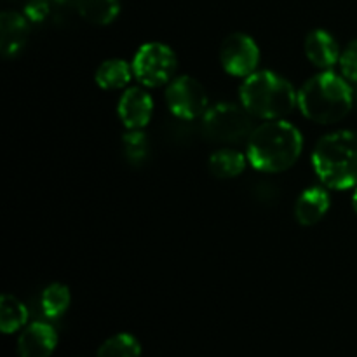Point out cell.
<instances>
[{
  "label": "cell",
  "mask_w": 357,
  "mask_h": 357,
  "mask_svg": "<svg viewBox=\"0 0 357 357\" xmlns=\"http://www.w3.org/2000/svg\"><path fill=\"white\" fill-rule=\"evenodd\" d=\"M30 20L16 10H3L0 16V51L6 58H14L24 49L30 35Z\"/></svg>",
  "instance_id": "cell-11"
},
{
  "label": "cell",
  "mask_w": 357,
  "mask_h": 357,
  "mask_svg": "<svg viewBox=\"0 0 357 357\" xmlns=\"http://www.w3.org/2000/svg\"><path fill=\"white\" fill-rule=\"evenodd\" d=\"M58 345V333L47 323H31L17 338L20 357H49Z\"/></svg>",
  "instance_id": "cell-10"
},
{
  "label": "cell",
  "mask_w": 357,
  "mask_h": 357,
  "mask_svg": "<svg viewBox=\"0 0 357 357\" xmlns=\"http://www.w3.org/2000/svg\"><path fill=\"white\" fill-rule=\"evenodd\" d=\"M305 56L316 68L331 70L340 61V45L326 30H312L305 37Z\"/></svg>",
  "instance_id": "cell-12"
},
{
  "label": "cell",
  "mask_w": 357,
  "mask_h": 357,
  "mask_svg": "<svg viewBox=\"0 0 357 357\" xmlns=\"http://www.w3.org/2000/svg\"><path fill=\"white\" fill-rule=\"evenodd\" d=\"M75 9L87 23L107 26L121 13V0H75Z\"/></svg>",
  "instance_id": "cell-16"
},
{
  "label": "cell",
  "mask_w": 357,
  "mask_h": 357,
  "mask_svg": "<svg viewBox=\"0 0 357 357\" xmlns=\"http://www.w3.org/2000/svg\"><path fill=\"white\" fill-rule=\"evenodd\" d=\"M142 345L129 333H117L107 338L98 349L96 357H139Z\"/></svg>",
  "instance_id": "cell-19"
},
{
  "label": "cell",
  "mask_w": 357,
  "mask_h": 357,
  "mask_svg": "<svg viewBox=\"0 0 357 357\" xmlns=\"http://www.w3.org/2000/svg\"><path fill=\"white\" fill-rule=\"evenodd\" d=\"M312 167L326 188L357 187V132L342 129L323 136L312 150Z\"/></svg>",
  "instance_id": "cell-3"
},
{
  "label": "cell",
  "mask_w": 357,
  "mask_h": 357,
  "mask_svg": "<svg viewBox=\"0 0 357 357\" xmlns=\"http://www.w3.org/2000/svg\"><path fill=\"white\" fill-rule=\"evenodd\" d=\"M352 208H354V213L357 215V188L354 192V197H352Z\"/></svg>",
  "instance_id": "cell-22"
},
{
  "label": "cell",
  "mask_w": 357,
  "mask_h": 357,
  "mask_svg": "<svg viewBox=\"0 0 357 357\" xmlns=\"http://www.w3.org/2000/svg\"><path fill=\"white\" fill-rule=\"evenodd\" d=\"M202 135L215 143H237L253 132V115L236 103H216L202 115Z\"/></svg>",
  "instance_id": "cell-5"
},
{
  "label": "cell",
  "mask_w": 357,
  "mask_h": 357,
  "mask_svg": "<svg viewBox=\"0 0 357 357\" xmlns=\"http://www.w3.org/2000/svg\"><path fill=\"white\" fill-rule=\"evenodd\" d=\"M241 105L261 121L284 119L298 107V91L289 80L271 70H257L239 87Z\"/></svg>",
  "instance_id": "cell-4"
},
{
  "label": "cell",
  "mask_w": 357,
  "mask_h": 357,
  "mask_svg": "<svg viewBox=\"0 0 357 357\" xmlns=\"http://www.w3.org/2000/svg\"><path fill=\"white\" fill-rule=\"evenodd\" d=\"M135 77L132 65L126 59L112 58L101 63L94 73V80L105 91L126 89Z\"/></svg>",
  "instance_id": "cell-14"
},
{
  "label": "cell",
  "mask_w": 357,
  "mask_h": 357,
  "mask_svg": "<svg viewBox=\"0 0 357 357\" xmlns=\"http://www.w3.org/2000/svg\"><path fill=\"white\" fill-rule=\"evenodd\" d=\"M135 79L145 87H160L174 79L178 58L169 45L162 42H146L132 58Z\"/></svg>",
  "instance_id": "cell-6"
},
{
  "label": "cell",
  "mask_w": 357,
  "mask_h": 357,
  "mask_svg": "<svg viewBox=\"0 0 357 357\" xmlns=\"http://www.w3.org/2000/svg\"><path fill=\"white\" fill-rule=\"evenodd\" d=\"M28 310L24 303L14 295H2L0 298V330L10 335L26 326Z\"/></svg>",
  "instance_id": "cell-17"
},
{
  "label": "cell",
  "mask_w": 357,
  "mask_h": 357,
  "mask_svg": "<svg viewBox=\"0 0 357 357\" xmlns=\"http://www.w3.org/2000/svg\"><path fill=\"white\" fill-rule=\"evenodd\" d=\"M153 114V100L143 87H128L119 98L117 115L128 129H143Z\"/></svg>",
  "instance_id": "cell-9"
},
{
  "label": "cell",
  "mask_w": 357,
  "mask_h": 357,
  "mask_svg": "<svg viewBox=\"0 0 357 357\" xmlns=\"http://www.w3.org/2000/svg\"><path fill=\"white\" fill-rule=\"evenodd\" d=\"M354 105V91L344 75L323 70L307 80L298 91L302 115L316 124H335L349 115Z\"/></svg>",
  "instance_id": "cell-2"
},
{
  "label": "cell",
  "mask_w": 357,
  "mask_h": 357,
  "mask_svg": "<svg viewBox=\"0 0 357 357\" xmlns=\"http://www.w3.org/2000/svg\"><path fill=\"white\" fill-rule=\"evenodd\" d=\"M167 108L181 121H194L208 110V94L202 84L190 75L174 77L166 89Z\"/></svg>",
  "instance_id": "cell-7"
},
{
  "label": "cell",
  "mask_w": 357,
  "mask_h": 357,
  "mask_svg": "<svg viewBox=\"0 0 357 357\" xmlns=\"http://www.w3.org/2000/svg\"><path fill=\"white\" fill-rule=\"evenodd\" d=\"M250 164L248 155L237 152L234 149H222L211 153L208 160L209 173L218 180H230L244 173L246 166Z\"/></svg>",
  "instance_id": "cell-15"
},
{
  "label": "cell",
  "mask_w": 357,
  "mask_h": 357,
  "mask_svg": "<svg viewBox=\"0 0 357 357\" xmlns=\"http://www.w3.org/2000/svg\"><path fill=\"white\" fill-rule=\"evenodd\" d=\"M220 63L232 77H250L260 65V47L253 37L236 31L223 40L220 49Z\"/></svg>",
  "instance_id": "cell-8"
},
{
  "label": "cell",
  "mask_w": 357,
  "mask_h": 357,
  "mask_svg": "<svg viewBox=\"0 0 357 357\" xmlns=\"http://www.w3.org/2000/svg\"><path fill=\"white\" fill-rule=\"evenodd\" d=\"M331 206V197L326 188L310 187L298 195L295 202V218L300 225H317L328 215Z\"/></svg>",
  "instance_id": "cell-13"
},
{
  "label": "cell",
  "mask_w": 357,
  "mask_h": 357,
  "mask_svg": "<svg viewBox=\"0 0 357 357\" xmlns=\"http://www.w3.org/2000/svg\"><path fill=\"white\" fill-rule=\"evenodd\" d=\"M122 149L129 162L143 164L149 155V139L142 129H129L128 135L122 138Z\"/></svg>",
  "instance_id": "cell-20"
},
{
  "label": "cell",
  "mask_w": 357,
  "mask_h": 357,
  "mask_svg": "<svg viewBox=\"0 0 357 357\" xmlns=\"http://www.w3.org/2000/svg\"><path fill=\"white\" fill-rule=\"evenodd\" d=\"M354 103L357 105V91H356V94H354Z\"/></svg>",
  "instance_id": "cell-23"
},
{
  "label": "cell",
  "mask_w": 357,
  "mask_h": 357,
  "mask_svg": "<svg viewBox=\"0 0 357 357\" xmlns=\"http://www.w3.org/2000/svg\"><path fill=\"white\" fill-rule=\"evenodd\" d=\"M70 302H72V295H70L68 286L61 284V282H52V284H49L42 291L40 296L42 312L49 319H58V317H61L68 310Z\"/></svg>",
  "instance_id": "cell-18"
},
{
  "label": "cell",
  "mask_w": 357,
  "mask_h": 357,
  "mask_svg": "<svg viewBox=\"0 0 357 357\" xmlns=\"http://www.w3.org/2000/svg\"><path fill=\"white\" fill-rule=\"evenodd\" d=\"M340 70L342 75L349 80V82L357 84V38L352 40L347 47L342 51L340 54Z\"/></svg>",
  "instance_id": "cell-21"
},
{
  "label": "cell",
  "mask_w": 357,
  "mask_h": 357,
  "mask_svg": "<svg viewBox=\"0 0 357 357\" xmlns=\"http://www.w3.org/2000/svg\"><path fill=\"white\" fill-rule=\"evenodd\" d=\"M303 150L302 132L284 119L265 121L248 138V160L257 171L284 173L296 164Z\"/></svg>",
  "instance_id": "cell-1"
}]
</instances>
